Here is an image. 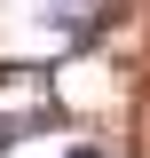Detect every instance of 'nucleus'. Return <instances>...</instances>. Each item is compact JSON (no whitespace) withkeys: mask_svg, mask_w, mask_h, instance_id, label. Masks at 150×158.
<instances>
[{"mask_svg":"<svg viewBox=\"0 0 150 158\" xmlns=\"http://www.w3.org/2000/svg\"><path fill=\"white\" fill-rule=\"evenodd\" d=\"M119 16H127V0H40V24H48V32H63L71 48H95Z\"/></svg>","mask_w":150,"mask_h":158,"instance_id":"obj_1","label":"nucleus"},{"mask_svg":"<svg viewBox=\"0 0 150 158\" xmlns=\"http://www.w3.org/2000/svg\"><path fill=\"white\" fill-rule=\"evenodd\" d=\"M63 158H103V150H95V142H71V150H63Z\"/></svg>","mask_w":150,"mask_h":158,"instance_id":"obj_2","label":"nucleus"}]
</instances>
